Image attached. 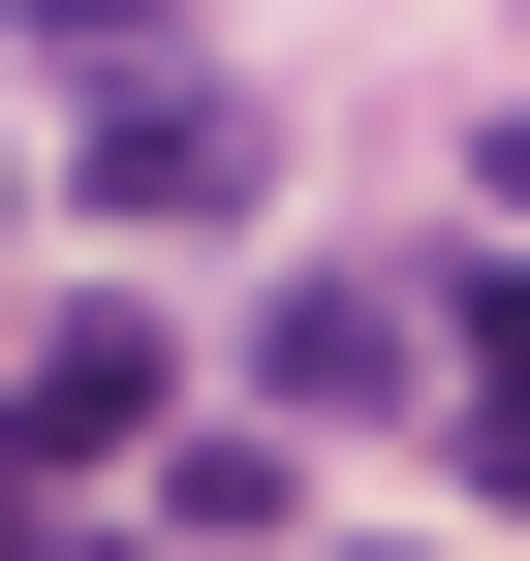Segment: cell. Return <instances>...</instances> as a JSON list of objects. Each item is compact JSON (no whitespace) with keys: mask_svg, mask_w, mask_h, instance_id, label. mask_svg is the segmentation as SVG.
Returning a JSON list of instances; mask_svg holds the SVG:
<instances>
[{"mask_svg":"<svg viewBox=\"0 0 530 561\" xmlns=\"http://www.w3.org/2000/svg\"><path fill=\"white\" fill-rule=\"evenodd\" d=\"M157 375H187V343H157V312L94 280V312H62L32 375H0V468H32V500H62V468H125V437H157Z\"/></svg>","mask_w":530,"mask_h":561,"instance_id":"obj_1","label":"cell"},{"mask_svg":"<svg viewBox=\"0 0 530 561\" xmlns=\"http://www.w3.org/2000/svg\"><path fill=\"white\" fill-rule=\"evenodd\" d=\"M94 219H250V94L219 62H125L94 94Z\"/></svg>","mask_w":530,"mask_h":561,"instance_id":"obj_2","label":"cell"},{"mask_svg":"<svg viewBox=\"0 0 530 561\" xmlns=\"http://www.w3.org/2000/svg\"><path fill=\"white\" fill-rule=\"evenodd\" d=\"M250 375H281V405H437V343H406V280H281Z\"/></svg>","mask_w":530,"mask_h":561,"instance_id":"obj_3","label":"cell"},{"mask_svg":"<svg viewBox=\"0 0 530 561\" xmlns=\"http://www.w3.org/2000/svg\"><path fill=\"white\" fill-rule=\"evenodd\" d=\"M437 437H469V500H530V280H469V375H437Z\"/></svg>","mask_w":530,"mask_h":561,"instance_id":"obj_4","label":"cell"},{"mask_svg":"<svg viewBox=\"0 0 530 561\" xmlns=\"http://www.w3.org/2000/svg\"><path fill=\"white\" fill-rule=\"evenodd\" d=\"M0 32H32V62H94V94H125V62H187V0H0Z\"/></svg>","mask_w":530,"mask_h":561,"instance_id":"obj_5","label":"cell"},{"mask_svg":"<svg viewBox=\"0 0 530 561\" xmlns=\"http://www.w3.org/2000/svg\"><path fill=\"white\" fill-rule=\"evenodd\" d=\"M499 219H530V94H499Z\"/></svg>","mask_w":530,"mask_h":561,"instance_id":"obj_6","label":"cell"}]
</instances>
